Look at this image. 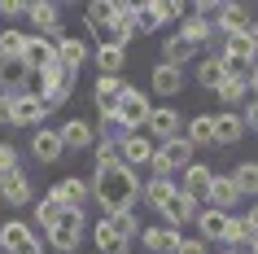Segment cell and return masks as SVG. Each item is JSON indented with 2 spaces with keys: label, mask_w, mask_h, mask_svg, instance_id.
Instances as JSON below:
<instances>
[{
  "label": "cell",
  "mask_w": 258,
  "mask_h": 254,
  "mask_svg": "<svg viewBox=\"0 0 258 254\" xmlns=\"http://www.w3.org/2000/svg\"><path fill=\"white\" fill-rule=\"evenodd\" d=\"M96 180L88 188H92V197L101 201V211L114 215V211H132L140 201V175L132 171V167H122V162H114V167H101V171H92Z\"/></svg>",
  "instance_id": "obj_1"
},
{
  "label": "cell",
  "mask_w": 258,
  "mask_h": 254,
  "mask_svg": "<svg viewBox=\"0 0 258 254\" xmlns=\"http://www.w3.org/2000/svg\"><path fill=\"white\" fill-rule=\"evenodd\" d=\"M192 162V145H188V136H175V140H166V145L153 149V175H171L175 180V171H184Z\"/></svg>",
  "instance_id": "obj_2"
},
{
  "label": "cell",
  "mask_w": 258,
  "mask_h": 254,
  "mask_svg": "<svg viewBox=\"0 0 258 254\" xmlns=\"http://www.w3.org/2000/svg\"><path fill=\"white\" fill-rule=\"evenodd\" d=\"M83 228H88L83 211H66L53 228H48V245L61 250V254H75V250H79V241H83Z\"/></svg>",
  "instance_id": "obj_3"
},
{
  "label": "cell",
  "mask_w": 258,
  "mask_h": 254,
  "mask_svg": "<svg viewBox=\"0 0 258 254\" xmlns=\"http://www.w3.org/2000/svg\"><path fill=\"white\" fill-rule=\"evenodd\" d=\"M179 127H184V123H179V114H175L171 106H153V110H149V119H145V136H149L153 145H166V140L184 136Z\"/></svg>",
  "instance_id": "obj_4"
},
{
  "label": "cell",
  "mask_w": 258,
  "mask_h": 254,
  "mask_svg": "<svg viewBox=\"0 0 258 254\" xmlns=\"http://www.w3.org/2000/svg\"><path fill=\"white\" fill-rule=\"evenodd\" d=\"M48 114H53V110L44 106L40 96H31V92L9 96V123H14V127H40Z\"/></svg>",
  "instance_id": "obj_5"
},
{
  "label": "cell",
  "mask_w": 258,
  "mask_h": 254,
  "mask_svg": "<svg viewBox=\"0 0 258 254\" xmlns=\"http://www.w3.org/2000/svg\"><path fill=\"white\" fill-rule=\"evenodd\" d=\"M27 18H31V27H35V35H44V40H61V35H66V31H61V9H57L53 0L27 5Z\"/></svg>",
  "instance_id": "obj_6"
},
{
  "label": "cell",
  "mask_w": 258,
  "mask_h": 254,
  "mask_svg": "<svg viewBox=\"0 0 258 254\" xmlns=\"http://www.w3.org/2000/svg\"><path fill=\"white\" fill-rule=\"evenodd\" d=\"M149 110H153L149 96L127 83V92H122V101H118V110H114V114L122 119V127H127V132H140V127H145V119H149Z\"/></svg>",
  "instance_id": "obj_7"
},
{
  "label": "cell",
  "mask_w": 258,
  "mask_h": 254,
  "mask_svg": "<svg viewBox=\"0 0 258 254\" xmlns=\"http://www.w3.org/2000/svg\"><path fill=\"white\" fill-rule=\"evenodd\" d=\"M210 180H215V171H210V167H206V162H188V167H184V175H179V193H184V197H192L197 201V206H202L206 197H210Z\"/></svg>",
  "instance_id": "obj_8"
},
{
  "label": "cell",
  "mask_w": 258,
  "mask_h": 254,
  "mask_svg": "<svg viewBox=\"0 0 258 254\" xmlns=\"http://www.w3.org/2000/svg\"><path fill=\"white\" fill-rule=\"evenodd\" d=\"M197 232H202L206 245H228V232H232V215L223 211H197Z\"/></svg>",
  "instance_id": "obj_9"
},
{
  "label": "cell",
  "mask_w": 258,
  "mask_h": 254,
  "mask_svg": "<svg viewBox=\"0 0 258 254\" xmlns=\"http://www.w3.org/2000/svg\"><path fill=\"white\" fill-rule=\"evenodd\" d=\"M153 149H158V145H153L145 132H132L118 145V162H122V167H132V171H136V167H149V162H153Z\"/></svg>",
  "instance_id": "obj_10"
},
{
  "label": "cell",
  "mask_w": 258,
  "mask_h": 254,
  "mask_svg": "<svg viewBox=\"0 0 258 254\" xmlns=\"http://www.w3.org/2000/svg\"><path fill=\"white\" fill-rule=\"evenodd\" d=\"M114 18H118V0H92V5L83 9V27L92 31V35H101V44H105Z\"/></svg>",
  "instance_id": "obj_11"
},
{
  "label": "cell",
  "mask_w": 258,
  "mask_h": 254,
  "mask_svg": "<svg viewBox=\"0 0 258 254\" xmlns=\"http://www.w3.org/2000/svg\"><path fill=\"white\" fill-rule=\"evenodd\" d=\"M31 83V70L22 66V57H0V96H22Z\"/></svg>",
  "instance_id": "obj_12"
},
{
  "label": "cell",
  "mask_w": 258,
  "mask_h": 254,
  "mask_svg": "<svg viewBox=\"0 0 258 254\" xmlns=\"http://www.w3.org/2000/svg\"><path fill=\"white\" fill-rule=\"evenodd\" d=\"M53 197L66 206V211H83L88 206V197H92V188H88V180H79V175H61L53 184Z\"/></svg>",
  "instance_id": "obj_13"
},
{
  "label": "cell",
  "mask_w": 258,
  "mask_h": 254,
  "mask_svg": "<svg viewBox=\"0 0 258 254\" xmlns=\"http://www.w3.org/2000/svg\"><path fill=\"white\" fill-rule=\"evenodd\" d=\"M53 62H57L53 40H44V35H27V48H22V66H27L31 75H40V70H48Z\"/></svg>",
  "instance_id": "obj_14"
},
{
  "label": "cell",
  "mask_w": 258,
  "mask_h": 254,
  "mask_svg": "<svg viewBox=\"0 0 258 254\" xmlns=\"http://www.w3.org/2000/svg\"><path fill=\"white\" fill-rule=\"evenodd\" d=\"M122 92H127V83H122L118 75H101V79H96V88H92V101H96V110H101V114H114V110H118V101H122Z\"/></svg>",
  "instance_id": "obj_15"
},
{
  "label": "cell",
  "mask_w": 258,
  "mask_h": 254,
  "mask_svg": "<svg viewBox=\"0 0 258 254\" xmlns=\"http://www.w3.org/2000/svg\"><path fill=\"white\" fill-rule=\"evenodd\" d=\"M197 211H202V206H197L192 197H184V193L175 188V197L166 201V206H162L158 215L166 219V228H184V224H197Z\"/></svg>",
  "instance_id": "obj_16"
},
{
  "label": "cell",
  "mask_w": 258,
  "mask_h": 254,
  "mask_svg": "<svg viewBox=\"0 0 258 254\" xmlns=\"http://www.w3.org/2000/svg\"><path fill=\"white\" fill-rule=\"evenodd\" d=\"M140 241H145V250L149 254H179V228H166V224H158V228H145L140 232Z\"/></svg>",
  "instance_id": "obj_17"
},
{
  "label": "cell",
  "mask_w": 258,
  "mask_h": 254,
  "mask_svg": "<svg viewBox=\"0 0 258 254\" xmlns=\"http://www.w3.org/2000/svg\"><path fill=\"white\" fill-rule=\"evenodd\" d=\"M0 201H9V206H27L31 201V175L18 167V171L0 175Z\"/></svg>",
  "instance_id": "obj_18"
},
{
  "label": "cell",
  "mask_w": 258,
  "mask_h": 254,
  "mask_svg": "<svg viewBox=\"0 0 258 254\" xmlns=\"http://www.w3.org/2000/svg\"><path fill=\"white\" fill-rule=\"evenodd\" d=\"M249 27V9H245L241 0H228V5H219V14H215V31L219 35H236V31Z\"/></svg>",
  "instance_id": "obj_19"
},
{
  "label": "cell",
  "mask_w": 258,
  "mask_h": 254,
  "mask_svg": "<svg viewBox=\"0 0 258 254\" xmlns=\"http://www.w3.org/2000/svg\"><path fill=\"white\" fill-rule=\"evenodd\" d=\"M57 136H61V149H70V154H75V149H88L96 140V132H92L88 119H66L61 127H57Z\"/></svg>",
  "instance_id": "obj_20"
},
{
  "label": "cell",
  "mask_w": 258,
  "mask_h": 254,
  "mask_svg": "<svg viewBox=\"0 0 258 254\" xmlns=\"http://www.w3.org/2000/svg\"><path fill=\"white\" fill-rule=\"evenodd\" d=\"M31 154H35V162H57L66 149H61V136H57V127H35V136H31Z\"/></svg>",
  "instance_id": "obj_21"
},
{
  "label": "cell",
  "mask_w": 258,
  "mask_h": 254,
  "mask_svg": "<svg viewBox=\"0 0 258 254\" xmlns=\"http://www.w3.org/2000/svg\"><path fill=\"white\" fill-rule=\"evenodd\" d=\"M53 48H57V66H66V70H79L83 62L92 57L79 35H61V40H53Z\"/></svg>",
  "instance_id": "obj_22"
},
{
  "label": "cell",
  "mask_w": 258,
  "mask_h": 254,
  "mask_svg": "<svg viewBox=\"0 0 258 254\" xmlns=\"http://www.w3.org/2000/svg\"><path fill=\"white\" fill-rule=\"evenodd\" d=\"M210 206H215V211H223V215H232L236 211V201H241V193H236V184H232V175H215V180H210Z\"/></svg>",
  "instance_id": "obj_23"
},
{
  "label": "cell",
  "mask_w": 258,
  "mask_h": 254,
  "mask_svg": "<svg viewBox=\"0 0 258 254\" xmlns=\"http://www.w3.org/2000/svg\"><path fill=\"white\" fill-rule=\"evenodd\" d=\"M197 53H202V48L188 44L184 35H166V40H162V62H166V66H179V70H184Z\"/></svg>",
  "instance_id": "obj_24"
},
{
  "label": "cell",
  "mask_w": 258,
  "mask_h": 254,
  "mask_svg": "<svg viewBox=\"0 0 258 254\" xmlns=\"http://www.w3.org/2000/svg\"><path fill=\"white\" fill-rule=\"evenodd\" d=\"M149 83H153V92H158V96H175L179 88H184V70L158 62V66H153V75H149Z\"/></svg>",
  "instance_id": "obj_25"
},
{
  "label": "cell",
  "mask_w": 258,
  "mask_h": 254,
  "mask_svg": "<svg viewBox=\"0 0 258 254\" xmlns=\"http://www.w3.org/2000/svg\"><path fill=\"white\" fill-rule=\"evenodd\" d=\"M140 197L149 201L153 211H162L166 201L175 197V180L171 175H149V184H140Z\"/></svg>",
  "instance_id": "obj_26"
},
{
  "label": "cell",
  "mask_w": 258,
  "mask_h": 254,
  "mask_svg": "<svg viewBox=\"0 0 258 254\" xmlns=\"http://www.w3.org/2000/svg\"><path fill=\"white\" fill-rule=\"evenodd\" d=\"M241 136H245V119L236 110L215 114V145H232V140H241Z\"/></svg>",
  "instance_id": "obj_27"
},
{
  "label": "cell",
  "mask_w": 258,
  "mask_h": 254,
  "mask_svg": "<svg viewBox=\"0 0 258 254\" xmlns=\"http://www.w3.org/2000/svg\"><path fill=\"white\" fill-rule=\"evenodd\" d=\"M179 35H184L188 44H197V48H202L206 40H215V22H210V18L188 14V18H184V27H179Z\"/></svg>",
  "instance_id": "obj_28"
},
{
  "label": "cell",
  "mask_w": 258,
  "mask_h": 254,
  "mask_svg": "<svg viewBox=\"0 0 258 254\" xmlns=\"http://www.w3.org/2000/svg\"><path fill=\"white\" fill-rule=\"evenodd\" d=\"M223 79H228V70H223V57L219 53H210V57L197 62V83H202V88H219Z\"/></svg>",
  "instance_id": "obj_29"
},
{
  "label": "cell",
  "mask_w": 258,
  "mask_h": 254,
  "mask_svg": "<svg viewBox=\"0 0 258 254\" xmlns=\"http://www.w3.org/2000/svg\"><path fill=\"white\" fill-rule=\"evenodd\" d=\"M105 219H109V228L118 232V241H127V245L140 237V219H136V211H114V215H105Z\"/></svg>",
  "instance_id": "obj_30"
},
{
  "label": "cell",
  "mask_w": 258,
  "mask_h": 254,
  "mask_svg": "<svg viewBox=\"0 0 258 254\" xmlns=\"http://www.w3.org/2000/svg\"><path fill=\"white\" fill-rule=\"evenodd\" d=\"M31 237H35V232H31V228L22 224V219H9V224L0 228V250H9V254H14L18 245H27Z\"/></svg>",
  "instance_id": "obj_31"
},
{
  "label": "cell",
  "mask_w": 258,
  "mask_h": 254,
  "mask_svg": "<svg viewBox=\"0 0 258 254\" xmlns=\"http://www.w3.org/2000/svg\"><path fill=\"white\" fill-rule=\"evenodd\" d=\"M122 62H127V48H118V44H96V66H101V75H118Z\"/></svg>",
  "instance_id": "obj_32"
},
{
  "label": "cell",
  "mask_w": 258,
  "mask_h": 254,
  "mask_svg": "<svg viewBox=\"0 0 258 254\" xmlns=\"http://www.w3.org/2000/svg\"><path fill=\"white\" fill-rule=\"evenodd\" d=\"M228 175H232V184H236L241 197H254V193H258V162H241V167L228 171Z\"/></svg>",
  "instance_id": "obj_33"
},
{
  "label": "cell",
  "mask_w": 258,
  "mask_h": 254,
  "mask_svg": "<svg viewBox=\"0 0 258 254\" xmlns=\"http://www.w3.org/2000/svg\"><path fill=\"white\" fill-rule=\"evenodd\" d=\"M188 145L197 149V145H215V119H210V114H197V119L188 123Z\"/></svg>",
  "instance_id": "obj_34"
},
{
  "label": "cell",
  "mask_w": 258,
  "mask_h": 254,
  "mask_svg": "<svg viewBox=\"0 0 258 254\" xmlns=\"http://www.w3.org/2000/svg\"><path fill=\"white\" fill-rule=\"evenodd\" d=\"M127 136H132V132L122 127V119H118V114H101V136H96L101 145H122Z\"/></svg>",
  "instance_id": "obj_35"
},
{
  "label": "cell",
  "mask_w": 258,
  "mask_h": 254,
  "mask_svg": "<svg viewBox=\"0 0 258 254\" xmlns=\"http://www.w3.org/2000/svg\"><path fill=\"white\" fill-rule=\"evenodd\" d=\"M22 48H27V31H18V27L0 31V57H22Z\"/></svg>",
  "instance_id": "obj_36"
},
{
  "label": "cell",
  "mask_w": 258,
  "mask_h": 254,
  "mask_svg": "<svg viewBox=\"0 0 258 254\" xmlns=\"http://www.w3.org/2000/svg\"><path fill=\"white\" fill-rule=\"evenodd\" d=\"M61 215H66V206H61V201H57L53 193H48V197H40V201H35V219H40L44 228H53L57 219H61Z\"/></svg>",
  "instance_id": "obj_37"
},
{
  "label": "cell",
  "mask_w": 258,
  "mask_h": 254,
  "mask_svg": "<svg viewBox=\"0 0 258 254\" xmlns=\"http://www.w3.org/2000/svg\"><path fill=\"white\" fill-rule=\"evenodd\" d=\"M149 5H153V14H158V22H162V27L188 14V5H179V0H149Z\"/></svg>",
  "instance_id": "obj_38"
},
{
  "label": "cell",
  "mask_w": 258,
  "mask_h": 254,
  "mask_svg": "<svg viewBox=\"0 0 258 254\" xmlns=\"http://www.w3.org/2000/svg\"><path fill=\"white\" fill-rule=\"evenodd\" d=\"M92 237H96V250H109V245H127V241H118V232L109 228V219H96Z\"/></svg>",
  "instance_id": "obj_39"
},
{
  "label": "cell",
  "mask_w": 258,
  "mask_h": 254,
  "mask_svg": "<svg viewBox=\"0 0 258 254\" xmlns=\"http://www.w3.org/2000/svg\"><path fill=\"white\" fill-rule=\"evenodd\" d=\"M162 22H158V14H153V5H136V35H145V31H158Z\"/></svg>",
  "instance_id": "obj_40"
},
{
  "label": "cell",
  "mask_w": 258,
  "mask_h": 254,
  "mask_svg": "<svg viewBox=\"0 0 258 254\" xmlns=\"http://www.w3.org/2000/svg\"><path fill=\"white\" fill-rule=\"evenodd\" d=\"M118 162V145H101L96 140V158H92V171H101V167H114Z\"/></svg>",
  "instance_id": "obj_41"
},
{
  "label": "cell",
  "mask_w": 258,
  "mask_h": 254,
  "mask_svg": "<svg viewBox=\"0 0 258 254\" xmlns=\"http://www.w3.org/2000/svg\"><path fill=\"white\" fill-rule=\"evenodd\" d=\"M18 171V149L14 145H0V175Z\"/></svg>",
  "instance_id": "obj_42"
},
{
  "label": "cell",
  "mask_w": 258,
  "mask_h": 254,
  "mask_svg": "<svg viewBox=\"0 0 258 254\" xmlns=\"http://www.w3.org/2000/svg\"><path fill=\"white\" fill-rule=\"evenodd\" d=\"M179 254H210V245H206L202 237H184L179 241Z\"/></svg>",
  "instance_id": "obj_43"
},
{
  "label": "cell",
  "mask_w": 258,
  "mask_h": 254,
  "mask_svg": "<svg viewBox=\"0 0 258 254\" xmlns=\"http://www.w3.org/2000/svg\"><path fill=\"white\" fill-rule=\"evenodd\" d=\"M0 14L5 18H22L27 14V0H0Z\"/></svg>",
  "instance_id": "obj_44"
},
{
  "label": "cell",
  "mask_w": 258,
  "mask_h": 254,
  "mask_svg": "<svg viewBox=\"0 0 258 254\" xmlns=\"http://www.w3.org/2000/svg\"><path fill=\"white\" fill-rule=\"evenodd\" d=\"M245 127H254V132H258V101H254V106H245Z\"/></svg>",
  "instance_id": "obj_45"
},
{
  "label": "cell",
  "mask_w": 258,
  "mask_h": 254,
  "mask_svg": "<svg viewBox=\"0 0 258 254\" xmlns=\"http://www.w3.org/2000/svg\"><path fill=\"white\" fill-rule=\"evenodd\" d=\"M14 254H44V245H40V241H35V237H31L27 241V245H18V250Z\"/></svg>",
  "instance_id": "obj_46"
},
{
  "label": "cell",
  "mask_w": 258,
  "mask_h": 254,
  "mask_svg": "<svg viewBox=\"0 0 258 254\" xmlns=\"http://www.w3.org/2000/svg\"><path fill=\"white\" fill-rule=\"evenodd\" d=\"M245 35H249V44L258 48V22H249V27H245Z\"/></svg>",
  "instance_id": "obj_47"
},
{
  "label": "cell",
  "mask_w": 258,
  "mask_h": 254,
  "mask_svg": "<svg viewBox=\"0 0 258 254\" xmlns=\"http://www.w3.org/2000/svg\"><path fill=\"white\" fill-rule=\"evenodd\" d=\"M0 123H9V96H0Z\"/></svg>",
  "instance_id": "obj_48"
},
{
  "label": "cell",
  "mask_w": 258,
  "mask_h": 254,
  "mask_svg": "<svg viewBox=\"0 0 258 254\" xmlns=\"http://www.w3.org/2000/svg\"><path fill=\"white\" fill-rule=\"evenodd\" d=\"M101 254H132V245H109V250H101Z\"/></svg>",
  "instance_id": "obj_49"
},
{
  "label": "cell",
  "mask_w": 258,
  "mask_h": 254,
  "mask_svg": "<svg viewBox=\"0 0 258 254\" xmlns=\"http://www.w3.org/2000/svg\"><path fill=\"white\" fill-rule=\"evenodd\" d=\"M249 92H254V101H258V66H254V79H249Z\"/></svg>",
  "instance_id": "obj_50"
},
{
  "label": "cell",
  "mask_w": 258,
  "mask_h": 254,
  "mask_svg": "<svg viewBox=\"0 0 258 254\" xmlns=\"http://www.w3.org/2000/svg\"><path fill=\"white\" fill-rule=\"evenodd\" d=\"M245 215H249V224H254V232H258V206H254V211H245Z\"/></svg>",
  "instance_id": "obj_51"
},
{
  "label": "cell",
  "mask_w": 258,
  "mask_h": 254,
  "mask_svg": "<svg viewBox=\"0 0 258 254\" xmlns=\"http://www.w3.org/2000/svg\"><path fill=\"white\" fill-rule=\"evenodd\" d=\"M245 254H258V237H254V241H249V245H245Z\"/></svg>",
  "instance_id": "obj_52"
},
{
  "label": "cell",
  "mask_w": 258,
  "mask_h": 254,
  "mask_svg": "<svg viewBox=\"0 0 258 254\" xmlns=\"http://www.w3.org/2000/svg\"><path fill=\"white\" fill-rule=\"evenodd\" d=\"M223 254H245V250H223Z\"/></svg>",
  "instance_id": "obj_53"
}]
</instances>
